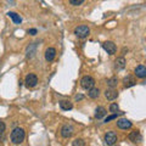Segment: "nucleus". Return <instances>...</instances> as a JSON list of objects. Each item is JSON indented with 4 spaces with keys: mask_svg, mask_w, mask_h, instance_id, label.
<instances>
[{
    "mask_svg": "<svg viewBox=\"0 0 146 146\" xmlns=\"http://www.w3.org/2000/svg\"><path fill=\"white\" fill-rule=\"evenodd\" d=\"M26 138V133L22 128H15L12 130V133L10 135V139H11V143L13 145H20L23 143V140Z\"/></svg>",
    "mask_w": 146,
    "mask_h": 146,
    "instance_id": "obj_1",
    "label": "nucleus"
},
{
    "mask_svg": "<svg viewBox=\"0 0 146 146\" xmlns=\"http://www.w3.org/2000/svg\"><path fill=\"white\" fill-rule=\"evenodd\" d=\"M89 33H90V28L88 26H84V25L76 27V29H74V34H76V36H78L79 39L86 38V36L89 35Z\"/></svg>",
    "mask_w": 146,
    "mask_h": 146,
    "instance_id": "obj_2",
    "label": "nucleus"
},
{
    "mask_svg": "<svg viewBox=\"0 0 146 146\" xmlns=\"http://www.w3.org/2000/svg\"><path fill=\"white\" fill-rule=\"evenodd\" d=\"M94 85H95V79L93 78V77H90V76H84L83 78H82V80H80V86L83 89H85V90L91 89Z\"/></svg>",
    "mask_w": 146,
    "mask_h": 146,
    "instance_id": "obj_3",
    "label": "nucleus"
},
{
    "mask_svg": "<svg viewBox=\"0 0 146 146\" xmlns=\"http://www.w3.org/2000/svg\"><path fill=\"white\" fill-rule=\"evenodd\" d=\"M73 133H74V128H73V125H71V124L62 125V128H61V136L63 139L71 138V136L73 135Z\"/></svg>",
    "mask_w": 146,
    "mask_h": 146,
    "instance_id": "obj_4",
    "label": "nucleus"
},
{
    "mask_svg": "<svg viewBox=\"0 0 146 146\" xmlns=\"http://www.w3.org/2000/svg\"><path fill=\"white\" fill-rule=\"evenodd\" d=\"M25 83H26L27 88H34V86L38 84V77H36L34 73H29V74H27V77H26Z\"/></svg>",
    "mask_w": 146,
    "mask_h": 146,
    "instance_id": "obj_5",
    "label": "nucleus"
},
{
    "mask_svg": "<svg viewBox=\"0 0 146 146\" xmlns=\"http://www.w3.org/2000/svg\"><path fill=\"white\" fill-rule=\"evenodd\" d=\"M104 140L106 145H115L117 143V134L115 131H107L104 136Z\"/></svg>",
    "mask_w": 146,
    "mask_h": 146,
    "instance_id": "obj_6",
    "label": "nucleus"
},
{
    "mask_svg": "<svg viewBox=\"0 0 146 146\" xmlns=\"http://www.w3.org/2000/svg\"><path fill=\"white\" fill-rule=\"evenodd\" d=\"M129 140L131 141L133 144H140L141 141H143V135H141V133L139 130H133V131H130V134H129Z\"/></svg>",
    "mask_w": 146,
    "mask_h": 146,
    "instance_id": "obj_7",
    "label": "nucleus"
},
{
    "mask_svg": "<svg viewBox=\"0 0 146 146\" xmlns=\"http://www.w3.org/2000/svg\"><path fill=\"white\" fill-rule=\"evenodd\" d=\"M102 48L105 51H107V54H110V55H115L117 52V46L113 42H105L102 44Z\"/></svg>",
    "mask_w": 146,
    "mask_h": 146,
    "instance_id": "obj_8",
    "label": "nucleus"
},
{
    "mask_svg": "<svg viewBox=\"0 0 146 146\" xmlns=\"http://www.w3.org/2000/svg\"><path fill=\"white\" fill-rule=\"evenodd\" d=\"M55 57H56V50H55V48H48L45 50V60L48 62H52L55 60Z\"/></svg>",
    "mask_w": 146,
    "mask_h": 146,
    "instance_id": "obj_9",
    "label": "nucleus"
},
{
    "mask_svg": "<svg viewBox=\"0 0 146 146\" xmlns=\"http://www.w3.org/2000/svg\"><path fill=\"white\" fill-rule=\"evenodd\" d=\"M117 127L119 129H129L131 127V122L129 119H127V118H119L117 121Z\"/></svg>",
    "mask_w": 146,
    "mask_h": 146,
    "instance_id": "obj_10",
    "label": "nucleus"
},
{
    "mask_svg": "<svg viewBox=\"0 0 146 146\" xmlns=\"http://www.w3.org/2000/svg\"><path fill=\"white\" fill-rule=\"evenodd\" d=\"M134 72H135V76L138 77V78H140V79H144L145 77H146V67L144 65L136 66Z\"/></svg>",
    "mask_w": 146,
    "mask_h": 146,
    "instance_id": "obj_11",
    "label": "nucleus"
},
{
    "mask_svg": "<svg viewBox=\"0 0 146 146\" xmlns=\"http://www.w3.org/2000/svg\"><path fill=\"white\" fill-rule=\"evenodd\" d=\"M105 96H106V99L107 100H115V99H117V96H118V91L115 89V88H110V89H107L106 91H105Z\"/></svg>",
    "mask_w": 146,
    "mask_h": 146,
    "instance_id": "obj_12",
    "label": "nucleus"
},
{
    "mask_svg": "<svg viewBox=\"0 0 146 146\" xmlns=\"http://www.w3.org/2000/svg\"><path fill=\"white\" fill-rule=\"evenodd\" d=\"M106 115H107L106 108L102 107V106H99V107H96V110H95V115H94V117L96 118V119H101V118H104Z\"/></svg>",
    "mask_w": 146,
    "mask_h": 146,
    "instance_id": "obj_13",
    "label": "nucleus"
},
{
    "mask_svg": "<svg viewBox=\"0 0 146 146\" xmlns=\"http://www.w3.org/2000/svg\"><path fill=\"white\" fill-rule=\"evenodd\" d=\"M135 84H136V80L134 77H131V76H127V77H124V79H123L124 88H130V86H134Z\"/></svg>",
    "mask_w": 146,
    "mask_h": 146,
    "instance_id": "obj_14",
    "label": "nucleus"
},
{
    "mask_svg": "<svg viewBox=\"0 0 146 146\" xmlns=\"http://www.w3.org/2000/svg\"><path fill=\"white\" fill-rule=\"evenodd\" d=\"M115 68L117 71H122L125 68V58L124 57H118L117 60L115 61Z\"/></svg>",
    "mask_w": 146,
    "mask_h": 146,
    "instance_id": "obj_15",
    "label": "nucleus"
},
{
    "mask_svg": "<svg viewBox=\"0 0 146 146\" xmlns=\"http://www.w3.org/2000/svg\"><path fill=\"white\" fill-rule=\"evenodd\" d=\"M60 108L62 111H70L73 108V104L70 100H62V101H60Z\"/></svg>",
    "mask_w": 146,
    "mask_h": 146,
    "instance_id": "obj_16",
    "label": "nucleus"
},
{
    "mask_svg": "<svg viewBox=\"0 0 146 146\" xmlns=\"http://www.w3.org/2000/svg\"><path fill=\"white\" fill-rule=\"evenodd\" d=\"M7 16L11 18V20L13 21V23H16V25H20L21 22H22V18L20 17V15H17L16 12H7Z\"/></svg>",
    "mask_w": 146,
    "mask_h": 146,
    "instance_id": "obj_17",
    "label": "nucleus"
},
{
    "mask_svg": "<svg viewBox=\"0 0 146 146\" xmlns=\"http://www.w3.org/2000/svg\"><path fill=\"white\" fill-rule=\"evenodd\" d=\"M88 95H89L90 99H98L99 95H100V90H99L98 88H94V86H93L91 89H89Z\"/></svg>",
    "mask_w": 146,
    "mask_h": 146,
    "instance_id": "obj_18",
    "label": "nucleus"
},
{
    "mask_svg": "<svg viewBox=\"0 0 146 146\" xmlns=\"http://www.w3.org/2000/svg\"><path fill=\"white\" fill-rule=\"evenodd\" d=\"M118 84V79H117V77H112V78H110L107 80V85L110 86V88H116Z\"/></svg>",
    "mask_w": 146,
    "mask_h": 146,
    "instance_id": "obj_19",
    "label": "nucleus"
},
{
    "mask_svg": "<svg viewBox=\"0 0 146 146\" xmlns=\"http://www.w3.org/2000/svg\"><path fill=\"white\" fill-rule=\"evenodd\" d=\"M118 111H119V106H118L117 102H113V104L110 105V112H112V113H119Z\"/></svg>",
    "mask_w": 146,
    "mask_h": 146,
    "instance_id": "obj_20",
    "label": "nucleus"
},
{
    "mask_svg": "<svg viewBox=\"0 0 146 146\" xmlns=\"http://www.w3.org/2000/svg\"><path fill=\"white\" fill-rule=\"evenodd\" d=\"M73 146H84L85 143H84V140H82V139H76L72 143Z\"/></svg>",
    "mask_w": 146,
    "mask_h": 146,
    "instance_id": "obj_21",
    "label": "nucleus"
},
{
    "mask_svg": "<svg viewBox=\"0 0 146 146\" xmlns=\"http://www.w3.org/2000/svg\"><path fill=\"white\" fill-rule=\"evenodd\" d=\"M70 3L73 6H78V5H82V4L84 3V0H70Z\"/></svg>",
    "mask_w": 146,
    "mask_h": 146,
    "instance_id": "obj_22",
    "label": "nucleus"
},
{
    "mask_svg": "<svg viewBox=\"0 0 146 146\" xmlns=\"http://www.w3.org/2000/svg\"><path fill=\"white\" fill-rule=\"evenodd\" d=\"M116 118H117V113H113V115H111V116L106 117V119H105V123H108L110 121H112V119H116Z\"/></svg>",
    "mask_w": 146,
    "mask_h": 146,
    "instance_id": "obj_23",
    "label": "nucleus"
},
{
    "mask_svg": "<svg viewBox=\"0 0 146 146\" xmlns=\"http://www.w3.org/2000/svg\"><path fill=\"white\" fill-rule=\"evenodd\" d=\"M5 129H6L5 123H4L3 121H0V134H4V131H5Z\"/></svg>",
    "mask_w": 146,
    "mask_h": 146,
    "instance_id": "obj_24",
    "label": "nucleus"
},
{
    "mask_svg": "<svg viewBox=\"0 0 146 146\" xmlns=\"http://www.w3.org/2000/svg\"><path fill=\"white\" fill-rule=\"evenodd\" d=\"M36 33H38V31H36L35 28H32V29H28V34H31V35H35Z\"/></svg>",
    "mask_w": 146,
    "mask_h": 146,
    "instance_id": "obj_25",
    "label": "nucleus"
},
{
    "mask_svg": "<svg viewBox=\"0 0 146 146\" xmlns=\"http://www.w3.org/2000/svg\"><path fill=\"white\" fill-rule=\"evenodd\" d=\"M82 99H83L82 95H77V96H76V100H82Z\"/></svg>",
    "mask_w": 146,
    "mask_h": 146,
    "instance_id": "obj_26",
    "label": "nucleus"
}]
</instances>
